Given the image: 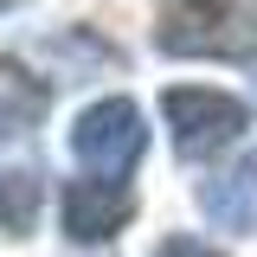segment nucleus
Segmentation results:
<instances>
[{
  "label": "nucleus",
  "instance_id": "1",
  "mask_svg": "<svg viewBox=\"0 0 257 257\" xmlns=\"http://www.w3.org/2000/svg\"><path fill=\"white\" fill-rule=\"evenodd\" d=\"M155 45L167 58H257V7L251 0H180L155 13Z\"/></svg>",
  "mask_w": 257,
  "mask_h": 257
},
{
  "label": "nucleus",
  "instance_id": "2",
  "mask_svg": "<svg viewBox=\"0 0 257 257\" xmlns=\"http://www.w3.org/2000/svg\"><path fill=\"white\" fill-rule=\"evenodd\" d=\"M142 148H148V122H142L135 96H96L71 122V155L84 161L96 180H122L142 161Z\"/></svg>",
  "mask_w": 257,
  "mask_h": 257
},
{
  "label": "nucleus",
  "instance_id": "3",
  "mask_svg": "<svg viewBox=\"0 0 257 257\" xmlns=\"http://www.w3.org/2000/svg\"><path fill=\"white\" fill-rule=\"evenodd\" d=\"M161 116L174 128L180 161H212L219 148H231L251 128V109L231 90H199V84H174V90L161 96Z\"/></svg>",
  "mask_w": 257,
  "mask_h": 257
},
{
  "label": "nucleus",
  "instance_id": "4",
  "mask_svg": "<svg viewBox=\"0 0 257 257\" xmlns=\"http://www.w3.org/2000/svg\"><path fill=\"white\" fill-rule=\"evenodd\" d=\"M58 219H64V238L71 244H109L128 219H135V193L122 180H64V199H58Z\"/></svg>",
  "mask_w": 257,
  "mask_h": 257
},
{
  "label": "nucleus",
  "instance_id": "5",
  "mask_svg": "<svg viewBox=\"0 0 257 257\" xmlns=\"http://www.w3.org/2000/svg\"><path fill=\"white\" fill-rule=\"evenodd\" d=\"M45 109H52V84H45L39 71H26L20 58L0 52V135H26V128H39Z\"/></svg>",
  "mask_w": 257,
  "mask_h": 257
},
{
  "label": "nucleus",
  "instance_id": "6",
  "mask_svg": "<svg viewBox=\"0 0 257 257\" xmlns=\"http://www.w3.org/2000/svg\"><path fill=\"white\" fill-rule=\"evenodd\" d=\"M199 206L212 212L219 225H231V231H244V225H257V148L231 174H219V180H206L199 187Z\"/></svg>",
  "mask_w": 257,
  "mask_h": 257
},
{
  "label": "nucleus",
  "instance_id": "7",
  "mask_svg": "<svg viewBox=\"0 0 257 257\" xmlns=\"http://www.w3.org/2000/svg\"><path fill=\"white\" fill-rule=\"evenodd\" d=\"M39 225V174L32 167H0V231L26 238Z\"/></svg>",
  "mask_w": 257,
  "mask_h": 257
},
{
  "label": "nucleus",
  "instance_id": "8",
  "mask_svg": "<svg viewBox=\"0 0 257 257\" xmlns=\"http://www.w3.org/2000/svg\"><path fill=\"white\" fill-rule=\"evenodd\" d=\"M155 257H225V251L199 244V238H187V231H174V238H161V244H155Z\"/></svg>",
  "mask_w": 257,
  "mask_h": 257
}]
</instances>
